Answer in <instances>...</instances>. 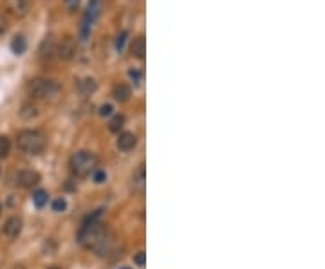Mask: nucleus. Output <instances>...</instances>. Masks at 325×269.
I'll return each instance as SVG.
<instances>
[{
  "instance_id": "423d86ee",
  "label": "nucleus",
  "mask_w": 325,
  "mask_h": 269,
  "mask_svg": "<svg viewBox=\"0 0 325 269\" xmlns=\"http://www.w3.org/2000/svg\"><path fill=\"white\" fill-rule=\"evenodd\" d=\"M76 54V40L72 36H63L61 42L56 45V56L60 60H71Z\"/></svg>"
},
{
  "instance_id": "7ed1b4c3",
  "label": "nucleus",
  "mask_w": 325,
  "mask_h": 269,
  "mask_svg": "<svg viewBox=\"0 0 325 269\" xmlns=\"http://www.w3.org/2000/svg\"><path fill=\"white\" fill-rule=\"evenodd\" d=\"M69 166L76 177H87L98 168V156L87 150L76 152L69 161Z\"/></svg>"
},
{
  "instance_id": "c85d7f7f",
  "label": "nucleus",
  "mask_w": 325,
  "mask_h": 269,
  "mask_svg": "<svg viewBox=\"0 0 325 269\" xmlns=\"http://www.w3.org/2000/svg\"><path fill=\"white\" fill-rule=\"evenodd\" d=\"M134 262H136L137 266H145V253H143V251H139V253L134 257Z\"/></svg>"
},
{
  "instance_id": "9b49d317",
  "label": "nucleus",
  "mask_w": 325,
  "mask_h": 269,
  "mask_svg": "<svg viewBox=\"0 0 325 269\" xmlns=\"http://www.w3.org/2000/svg\"><path fill=\"white\" fill-rule=\"evenodd\" d=\"M96 89H98V83H96V80H92V78H83V80H80L78 83H76V90H78V94L80 96H90L94 94Z\"/></svg>"
},
{
  "instance_id": "cd10ccee",
  "label": "nucleus",
  "mask_w": 325,
  "mask_h": 269,
  "mask_svg": "<svg viewBox=\"0 0 325 269\" xmlns=\"http://www.w3.org/2000/svg\"><path fill=\"white\" fill-rule=\"evenodd\" d=\"M63 2H65L69 11H76L78 9V5H80V0H63Z\"/></svg>"
},
{
  "instance_id": "2eb2a0df",
  "label": "nucleus",
  "mask_w": 325,
  "mask_h": 269,
  "mask_svg": "<svg viewBox=\"0 0 325 269\" xmlns=\"http://www.w3.org/2000/svg\"><path fill=\"white\" fill-rule=\"evenodd\" d=\"M25 49H27V40H25L24 34H16V36L13 38V42H11V51H13V54H16V56H20V54H24Z\"/></svg>"
},
{
  "instance_id": "dca6fc26",
  "label": "nucleus",
  "mask_w": 325,
  "mask_h": 269,
  "mask_svg": "<svg viewBox=\"0 0 325 269\" xmlns=\"http://www.w3.org/2000/svg\"><path fill=\"white\" fill-rule=\"evenodd\" d=\"M132 186H134V190L136 192H143L145 190V166H139L137 168V172L134 174V177H132Z\"/></svg>"
},
{
  "instance_id": "4be33fe9",
  "label": "nucleus",
  "mask_w": 325,
  "mask_h": 269,
  "mask_svg": "<svg viewBox=\"0 0 325 269\" xmlns=\"http://www.w3.org/2000/svg\"><path fill=\"white\" fill-rule=\"evenodd\" d=\"M101 213H103V210H96V212H92L89 217L83 221V224H94V222H99V219H101Z\"/></svg>"
},
{
  "instance_id": "f03ea898",
  "label": "nucleus",
  "mask_w": 325,
  "mask_h": 269,
  "mask_svg": "<svg viewBox=\"0 0 325 269\" xmlns=\"http://www.w3.org/2000/svg\"><path fill=\"white\" fill-rule=\"evenodd\" d=\"M45 145H47L45 136L40 130H22L16 136V147L25 154H31V156L42 154Z\"/></svg>"
},
{
  "instance_id": "bb28decb",
  "label": "nucleus",
  "mask_w": 325,
  "mask_h": 269,
  "mask_svg": "<svg viewBox=\"0 0 325 269\" xmlns=\"http://www.w3.org/2000/svg\"><path fill=\"white\" fill-rule=\"evenodd\" d=\"M112 105H108V103H105V105H101L99 107V116H110L112 114Z\"/></svg>"
},
{
  "instance_id": "f3484780",
  "label": "nucleus",
  "mask_w": 325,
  "mask_h": 269,
  "mask_svg": "<svg viewBox=\"0 0 325 269\" xmlns=\"http://www.w3.org/2000/svg\"><path fill=\"white\" fill-rule=\"evenodd\" d=\"M47 192L45 190H36L33 194V204L36 206V208H43L45 204H47Z\"/></svg>"
},
{
  "instance_id": "f257e3e1",
  "label": "nucleus",
  "mask_w": 325,
  "mask_h": 269,
  "mask_svg": "<svg viewBox=\"0 0 325 269\" xmlns=\"http://www.w3.org/2000/svg\"><path fill=\"white\" fill-rule=\"evenodd\" d=\"M80 242L89 248V250L96 251L98 255H107L110 253L114 246V235L108 232V228L103 226L101 222H94V224H83L78 233Z\"/></svg>"
},
{
  "instance_id": "f8f14e48",
  "label": "nucleus",
  "mask_w": 325,
  "mask_h": 269,
  "mask_svg": "<svg viewBox=\"0 0 325 269\" xmlns=\"http://www.w3.org/2000/svg\"><path fill=\"white\" fill-rule=\"evenodd\" d=\"M137 145V137L132 132H123L118 139V148L121 152H130Z\"/></svg>"
},
{
  "instance_id": "0eeeda50",
  "label": "nucleus",
  "mask_w": 325,
  "mask_h": 269,
  "mask_svg": "<svg viewBox=\"0 0 325 269\" xmlns=\"http://www.w3.org/2000/svg\"><path fill=\"white\" fill-rule=\"evenodd\" d=\"M54 56H56V42H54V38L49 34V36L43 38L42 45L38 49V58H40V61H43V63H49Z\"/></svg>"
},
{
  "instance_id": "4468645a",
  "label": "nucleus",
  "mask_w": 325,
  "mask_h": 269,
  "mask_svg": "<svg viewBox=\"0 0 325 269\" xmlns=\"http://www.w3.org/2000/svg\"><path fill=\"white\" fill-rule=\"evenodd\" d=\"M112 96H114V99H116V101H119V103H125V101H128V98L132 96V89H130L127 83H118V85H114Z\"/></svg>"
},
{
  "instance_id": "20e7f679",
  "label": "nucleus",
  "mask_w": 325,
  "mask_h": 269,
  "mask_svg": "<svg viewBox=\"0 0 325 269\" xmlns=\"http://www.w3.org/2000/svg\"><path fill=\"white\" fill-rule=\"evenodd\" d=\"M60 92V85L56 80L49 78H34L27 83V94L33 99H49Z\"/></svg>"
},
{
  "instance_id": "39448f33",
  "label": "nucleus",
  "mask_w": 325,
  "mask_h": 269,
  "mask_svg": "<svg viewBox=\"0 0 325 269\" xmlns=\"http://www.w3.org/2000/svg\"><path fill=\"white\" fill-rule=\"evenodd\" d=\"M99 14H101V0H89L87 9H85V13H83V18H81V25H80L81 42H87V38L90 36V31L94 27L96 20L99 18Z\"/></svg>"
},
{
  "instance_id": "5701e85b",
  "label": "nucleus",
  "mask_w": 325,
  "mask_h": 269,
  "mask_svg": "<svg viewBox=\"0 0 325 269\" xmlns=\"http://www.w3.org/2000/svg\"><path fill=\"white\" fill-rule=\"evenodd\" d=\"M92 179H94V183H103L105 179H107V174H105V170H99V168H96L94 172H92Z\"/></svg>"
},
{
  "instance_id": "7c9ffc66",
  "label": "nucleus",
  "mask_w": 325,
  "mask_h": 269,
  "mask_svg": "<svg viewBox=\"0 0 325 269\" xmlns=\"http://www.w3.org/2000/svg\"><path fill=\"white\" fill-rule=\"evenodd\" d=\"M49 269H60V268H49Z\"/></svg>"
},
{
  "instance_id": "6ab92c4d",
  "label": "nucleus",
  "mask_w": 325,
  "mask_h": 269,
  "mask_svg": "<svg viewBox=\"0 0 325 269\" xmlns=\"http://www.w3.org/2000/svg\"><path fill=\"white\" fill-rule=\"evenodd\" d=\"M11 152V139L7 136H0V159L7 157Z\"/></svg>"
},
{
  "instance_id": "a878e982",
  "label": "nucleus",
  "mask_w": 325,
  "mask_h": 269,
  "mask_svg": "<svg viewBox=\"0 0 325 269\" xmlns=\"http://www.w3.org/2000/svg\"><path fill=\"white\" fill-rule=\"evenodd\" d=\"M7 29H9V22H7L4 14H0V34H4Z\"/></svg>"
},
{
  "instance_id": "412c9836",
  "label": "nucleus",
  "mask_w": 325,
  "mask_h": 269,
  "mask_svg": "<svg viewBox=\"0 0 325 269\" xmlns=\"http://www.w3.org/2000/svg\"><path fill=\"white\" fill-rule=\"evenodd\" d=\"M127 38H128V31L125 29V31H121V33L116 36V49H118L119 52L123 51V47H125V43H127Z\"/></svg>"
},
{
  "instance_id": "aec40b11",
  "label": "nucleus",
  "mask_w": 325,
  "mask_h": 269,
  "mask_svg": "<svg viewBox=\"0 0 325 269\" xmlns=\"http://www.w3.org/2000/svg\"><path fill=\"white\" fill-rule=\"evenodd\" d=\"M20 116H22L24 119H33L38 116V109L34 107V105H24L22 110H20Z\"/></svg>"
},
{
  "instance_id": "a211bd4d",
  "label": "nucleus",
  "mask_w": 325,
  "mask_h": 269,
  "mask_svg": "<svg viewBox=\"0 0 325 269\" xmlns=\"http://www.w3.org/2000/svg\"><path fill=\"white\" fill-rule=\"evenodd\" d=\"M123 127H125V116H123V114L114 116L112 121L108 123V130H110V132H119Z\"/></svg>"
},
{
  "instance_id": "2f4dec72",
  "label": "nucleus",
  "mask_w": 325,
  "mask_h": 269,
  "mask_svg": "<svg viewBox=\"0 0 325 269\" xmlns=\"http://www.w3.org/2000/svg\"><path fill=\"white\" fill-rule=\"evenodd\" d=\"M121 269H128V268H121Z\"/></svg>"
},
{
  "instance_id": "393cba45",
  "label": "nucleus",
  "mask_w": 325,
  "mask_h": 269,
  "mask_svg": "<svg viewBox=\"0 0 325 269\" xmlns=\"http://www.w3.org/2000/svg\"><path fill=\"white\" fill-rule=\"evenodd\" d=\"M65 208H67L65 199H56V201L52 203V210H54V212H63Z\"/></svg>"
},
{
  "instance_id": "ddd939ff",
  "label": "nucleus",
  "mask_w": 325,
  "mask_h": 269,
  "mask_svg": "<svg viewBox=\"0 0 325 269\" xmlns=\"http://www.w3.org/2000/svg\"><path fill=\"white\" fill-rule=\"evenodd\" d=\"M130 52H132V56L137 58V60H143L145 58V52H146V40L143 34H139L137 38H134L132 45H130Z\"/></svg>"
},
{
  "instance_id": "c756f323",
  "label": "nucleus",
  "mask_w": 325,
  "mask_h": 269,
  "mask_svg": "<svg viewBox=\"0 0 325 269\" xmlns=\"http://www.w3.org/2000/svg\"><path fill=\"white\" fill-rule=\"evenodd\" d=\"M0 213H2V204H0Z\"/></svg>"
},
{
  "instance_id": "b1692460",
  "label": "nucleus",
  "mask_w": 325,
  "mask_h": 269,
  "mask_svg": "<svg viewBox=\"0 0 325 269\" xmlns=\"http://www.w3.org/2000/svg\"><path fill=\"white\" fill-rule=\"evenodd\" d=\"M128 76H130V80H132L134 85H139V83H141V71L132 69V71L128 72Z\"/></svg>"
},
{
  "instance_id": "1a4fd4ad",
  "label": "nucleus",
  "mask_w": 325,
  "mask_h": 269,
  "mask_svg": "<svg viewBox=\"0 0 325 269\" xmlns=\"http://www.w3.org/2000/svg\"><path fill=\"white\" fill-rule=\"evenodd\" d=\"M5 7L13 16H25L29 13V0H5Z\"/></svg>"
},
{
  "instance_id": "6e6552de",
  "label": "nucleus",
  "mask_w": 325,
  "mask_h": 269,
  "mask_svg": "<svg viewBox=\"0 0 325 269\" xmlns=\"http://www.w3.org/2000/svg\"><path fill=\"white\" fill-rule=\"evenodd\" d=\"M16 183L22 186V188H33L40 183V174L34 170H22L16 175Z\"/></svg>"
},
{
  "instance_id": "9d476101",
  "label": "nucleus",
  "mask_w": 325,
  "mask_h": 269,
  "mask_svg": "<svg viewBox=\"0 0 325 269\" xmlns=\"http://www.w3.org/2000/svg\"><path fill=\"white\" fill-rule=\"evenodd\" d=\"M4 233L9 239H16L22 233V219L20 217H11L5 221L4 224Z\"/></svg>"
}]
</instances>
